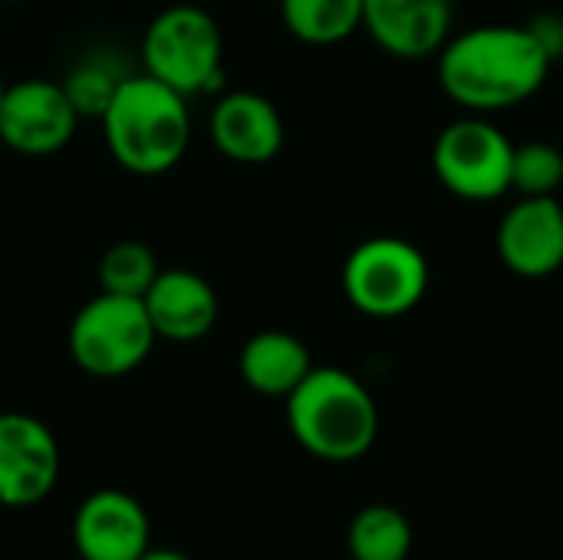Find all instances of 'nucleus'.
Listing matches in <instances>:
<instances>
[{
    "label": "nucleus",
    "instance_id": "13",
    "mask_svg": "<svg viewBox=\"0 0 563 560\" xmlns=\"http://www.w3.org/2000/svg\"><path fill=\"white\" fill-rule=\"evenodd\" d=\"M211 139L231 162L264 165L284 149V119L267 96L238 89L211 109Z\"/></svg>",
    "mask_w": 563,
    "mask_h": 560
},
{
    "label": "nucleus",
    "instance_id": "23",
    "mask_svg": "<svg viewBox=\"0 0 563 560\" xmlns=\"http://www.w3.org/2000/svg\"><path fill=\"white\" fill-rule=\"evenodd\" d=\"M3 92H7V83H3V76H0V102H3Z\"/></svg>",
    "mask_w": 563,
    "mask_h": 560
},
{
    "label": "nucleus",
    "instance_id": "17",
    "mask_svg": "<svg viewBox=\"0 0 563 560\" xmlns=\"http://www.w3.org/2000/svg\"><path fill=\"white\" fill-rule=\"evenodd\" d=\"M346 548L353 560H409L412 525L393 505H369L350 521Z\"/></svg>",
    "mask_w": 563,
    "mask_h": 560
},
{
    "label": "nucleus",
    "instance_id": "20",
    "mask_svg": "<svg viewBox=\"0 0 563 560\" xmlns=\"http://www.w3.org/2000/svg\"><path fill=\"white\" fill-rule=\"evenodd\" d=\"M122 76H115L109 66H99V63H86L79 69L69 73V79L63 83L73 106L79 109V116H102V109L109 106L115 86H119Z\"/></svg>",
    "mask_w": 563,
    "mask_h": 560
},
{
    "label": "nucleus",
    "instance_id": "12",
    "mask_svg": "<svg viewBox=\"0 0 563 560\" xmlns=\"http://www.w3.org/2000/svg\"><path fill=\"white\" fill-rule=\"evenodd\" d=\"M452 0H363V30L396 59L435 56L452 36Z\"/></svg>",
    "mask_w": 563,
    "mask_h": 560
},
{
    "label": "nucleus",
    "instance_id": "22",
    "mask_svg": "<svg viewBox=\"0 0 563 560\" xmlns=\"http://www.w3.org/2000/svg\"><path fill=\"white\" fill-rule=\"evenodd\" d=\"M139 560H191V558H185L181 551H172V548H148V551H145Z\"/></svg>",
    "mask_w": 563,
    "mask_h": 560
},
{
    "label": "nucleus",
    "instance_id": "3",
    "mask_svg": "<svg viewBox=\"0 0 563 560\" xmlns=\"http://www.w3.org/2000/svg\"><path fill=\"white\" fill-rule=\"evenodd\" d=\"M287 426L300 449L323 462H356L379 436L373 393L340 366H313L287 396Z\"/></svg>",
    "mask_w": 563,
    "mask_h": 560
},
{
    "label": "nucleus",
    "instance_id": "6",
    "mask_svg": "<svg viewBox=\"0 0 563 560\" xmlns=\"http://www.w3.org/2000/svg\"><path fill=\"white\" fill-rule=\"evenodd\" d=\"M432 271L426 254L406 238H369L343 264L346 300L376 320H396L416 310L429 290Z\"/></svg>",
    "mask_w": 563,
    "mask_h": 560
},
{
    "label": "nucleus",
    "instance_id": "14",
    "mask_svg": "<svg viewBox=\"0 0 563 560\" xmlns=\"http://www.w3.org/2000/svg\"><path fill=\"white\" fill-rule=\"evenodd\" d=\"M145 314L155 327L158 340L191 343L214 330L218 323V294L214 287L185 267L158 271L152 287L142 297Z\"/></svg>",
    "mask_w": 563,
    "mask_h": 560
},
{
    "label": "nucleus",
    "instance_id": "1",
    "mask_svg": "<svg viewBox=\"0 0 563 560\" xmlns=\"http://www.w3.org/2000/svg\"><path fill=\"white\" fill-rule=\"evenodd\" d=\"M551 66L528 26L511 23L472 26L449 36L439 50V83L445 96L475 116L528 102L548 83Z\"/></svg>",
    "mask_w": 563,
    "mask_h": 560
},
{
    "label": "nucleus",
    "instance_id": "24",
    "mask_svg": "<svg viewBox=\"0 0 563 560\" xmlns=\"http://www.w3.org/2000/svg\"><path fill=\"white\" fill-rule=\"evenodd\" d=\"M0 3H13V0H0Z\"/></svg>",
    "mask_w": 563,
    "mask_h": 560
},
{
    "label": "nucleus",
    "instance_id": "7",
    "mask_svg": "<svg viewBox=\"0 0 563 560\" xmlns=\"http://www.w3.org/2000/svg\"><path fill=\"white\" fill-rule=\"evenodd\" d=\"M511 139L488 116L449 122L432 145V172L442 188L462 201H498L511 191Z\"/></svg>",
    "mask_w": 563,
    "mask_h": 560
},
{
    "label": "nucleus",
    "instance_id": "21",
    "mask_svg": "<svg viewBox=\"0 0 563 560\" xmlns=\"http://www.w3.org/2000/svg\"><path fill=\"white\" fill-rule=\"evenodd\" d=\"M528 33L538 40V46L548 53V59L551 63H558L563 56V17L561 13H538V17H531L528 23Z\"/></svg>",
    "mask_w": 563,
    "mask_h": 560
},
{
    "label": "nucleus",
    "instance_id": "2",
    "mask_svg": "<svg viewBox=\"0 0 563 560\" xmlns=\"http://www.w3.org/2000/svg\"><path fill=\"white\" fill-rule=\"evenodd\" d=\"M99 119L112 158L132 175L172 172L191 142L188 96L148 73L122 76Z\"/></svg>",
    "mask_w": 563,
    "mask_h": 560
},
{
    "label": "nucleus",
    "instance_id": "16",
    "mask_svg": "<svg viewBox=\"0 0 563 560\" xmlns=\"http://www.w3.org/2000/svg\"><path fill=\"white\" fill-rule=\"evenodd\" d=\"M284 26L313 46H330L363 26V0H280Z\"/></svg>",
    "mask_w": 563,
    "mask_h": 560
},
{
    "label": "nucleus",
    "instance_id": "4",
    "mask_svg": "<svg viewBox=\"0 0 563 560\" xmlns=\"http://www.w3.org/2000/svg\"><path fill=\"white\" fill-rule=\"evenodd\" d=\"M155 340L158 337L142 297H119L102 290L76 310L66 347L82 373L96 380H119L148 360Z\"/></svg>",
    "mask_w": 563,
    "mask_h": 560
},
{
    "label": "nucleus",
    "instance_id": "5",
    "mask_svg": "<svg viewBox=\"0 0 563 560\" xmlns=\"http://www.w3.org/2000/svg\"><path fill=\"white\" fill-rule=\"evenodd\" d=\"M221 59H224L221 26L208 10L195 3L165 7L142 36L145 73L178 89L181 96H195L218 86Z\"/></svg>",
    "mask_w": 563,
    "mask_h": 560
},
{
    "label": "nucleus",
    "instance_id": "11",
    "mask_svg": "<svg viewBox=\"0 0 563 560\" xmlns=\"http://www.w3.org/2000/svg\"><path fill=\"white\" fill-rule=\"evenodd\" d=\"M501 264L525 281L551 277L563 267V205L558 198L515 201L495 234Z\"/></svg>",
    "mask_w": 563,
    "mask_h": 560
},
{
    "label": "nucleus",
    "instance_id": "18",
    "mask_svg": "<svg viewBox=\"0 0 563 560\" xmlns=\"http://www.w3.org/2000/svg\"><path fill=\"white\" fill-rule=\"evenodd\" d=\"M158 261L142 241H115L99 261V287L119 297H145L158 277Z\"/></svg>",
    "mask_w": 563,
    "mask_h": 560
},
{
    "label": "nucleus",
    "instance_id": "15",
    "mask_svg": "<svg viewBox=\"0 0 563 560\" xmlns=\"http://www.w3.org/2000/svg\"><path fill=\"white\" fill-rule=\"evenodd\" d=\"M238 370L254 393L287 399L313 370V356L300 337L287 330H261L244 343Z\"/></svg>",
    "mask_w": 563,
    "mask_h": 560
},
{
    "label": "nucleus",
    "instance_id": "8",
    "mask_svg": "<svg viewBox=\"0 0 563 560\" xmlns=\"http://www.w3.org/2000/svg\"><path fill=\"white\" fill-rule=\"evenodd\" d=\"M79 109L63 83L20 79L0 102V142L20 155H53L76 135Z\"/></svg>",
    "mask_w": 563,
    "mask_h": 560
},
{
    "label": "nucleus",
    "instance_id": "19",
    "mask_svg": "<svg viewBox=\"0 0 563 560\" xmlns=\"http://www.w3.org/2000/svg\"><path fill=\"white\" fill-rule=\"evenodd\" d=\"M563 185V152L551 142H525L515 145L511 162V188L521 198H558Z\"/></svg>",
    "mask_w": 563,
    "mask_h": 560
},
{
    "label": "nucleus",
    "instance_id": "9",
    "mask_svg": "<svg viewBox=\"0 0 563 560\" xmlns=\"http://www.w3.org/2000/svg\"><path fill=\"white\" fill-rule=\"evenodd\" d=\"M59 482V442L26 413H0V505L33 508Z\"/></svg>",
    "mask_w": 563,
    "mask_h": 560
},
{
    "label": "nucleus",
    "instance_id": "10",
    "mask_svg": "<svg viewBox=\"0 0 563 560\" xmlns=\"http://www.w3.org/2000/svg\"><path fill=\"white\" fill-rule=\"evenodd\" d=\"M73 548L82 560H139L152 548L145 508L119 488H99L73 515Z\"/></svg>",
    "mask_w": 563,
    "mask_h": 560
},
{
    "label": "nucleus",
    "instance_id": "25",
    "mask_svg": "<svg viewBox=\"0 0 563 560\" xmlns=\"http://www.w3.org/2000/svg\"><path fill=\"white\" fill-rule=\"evenodd\" d=\"M561 59H563V56H561Z\"/></svg>",
    "mask_w": 563,
    "mask_h": 560
}]
</instances>
